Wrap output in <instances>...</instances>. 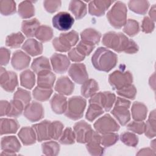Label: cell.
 Instances as JSON below:
<instances>
[{"instance_id": "6da1fadb", "label": "cell", "mask_w": 156, "mask_h": 156, "mask_svg": "<svg viewBox=\"0 0 156 156\" xmlns=\"http://www.w3.org/2000/svg\"><path fill=\"white\" fill-rule=\"evenodd\" d=\"M102 42L107 48L112 49L117 52L135 54L139 49L138 46L133 40L129 39L121 32H108L105 33L102 37Z\"/></svg>"}, {"instance_id": "7a4b0ae2", "label": "cell", "mask_w": 156, "mask_h": 156, "mask_svg": "<svg viewBox=\"0 0 156 156\" xmlns=\"http://www.w3.org/2000/svg\"><path fill=\"white\" fill-rule=\"evenodd\" d=\"M117 62V55L103 47L98 48L91 57L93 66L96 69L101 71L109 72L116 65Z\"/></svg>"}, {"instance_id": "3957f363", "label": "cell", "mask_w": 156, "mask_h": 156, "mask_svg": "<svg viewBox=\"0 0 156 156\" xmlns=\"http://www.w3.org/2000/svg\"><path fill=\"white\" fill-rule=\"evenodd\" d=\"M127 7L121 1H117L107 13L108 22L113 27L120 29L127 21Z\"/></svg>"}, {"instance_id": "277c9868", "label": "cell", "mask_w": 156, "mask_h": 156, "mask_svg": "<svg viewBox=\"0 0 156 156\" xmlns=\"http://www.w3.org/2000/svg\"><path fill=\"white\" fill-rule=\"evenodd\" d=\"M78 41V33L75 30H71L67 33H62L59 37L54 38L52 45L57 51L65 52L69 51L71 48L77 44Z\"/></svg>"}, {"instance_id": "5b68a950", "label": "cell", "mask_w": 156, "mask_h": 156, "mask_svg": "<svg viewBox=\"0 0 156 156\" xmlns=\"http://www.w3.org/2000/svg\"><path fill=\"white\" fill-rule=\"evenodd\" d=\"M87 105L86 100L80 96H73L67 102L65 116L73 120H77L83 115Z\"/></svg>"}, {"instance_id": "8992f818", "label": "cell", "mask_w": 156, "mask_h": 156, "mask_svg": "<svg viewBox=\"0 0 156 156\" xmlns=\"http://www.w3.org/2000/svg\"><path fill=\"white\" fill-rule=\"evenodd\" d=\"M115 102L111 113L121 125L125 126L130 120V113L129 110L130 102L126 99L118 97Z\"/></svg>"}, {"instance_id": "52a82bcc", "label": "cell", "mask_w": 156, "mask_h": 156, "mask_svg": "<svg viewBox=\"0 0 156 156\" xmlns=\"http://www.w3.org/2000/svg\"><path fill=\"white\" fill-rule=\"evenodd\" d=\"M108 82L113 89L118 90L132 84L133 76L129 71L116 70L109 75Z\"/></svg>"}, {"instance_id": "ba28073f", "label": "cell", "mask_w": 156, "mask_h": 156, "mask_svg": "<svg viewBox=\"0 0 156 156\" xmlns=\"http://www.w3.org/2000/svg\"><path fill=\"white\" fill-rule=\"evenodd\" d=\"M94 127L99 133L104 134L117 132L119 129V125L109 114H106L94 122Z\"/></svg>"}, {"instance_id": "9c48e42d", "label": "cell", "mask_w": 156, "mask_h": 156, "mask_svg": "<svg viewBox=\"0 0 156 156\" xmlns=\"http://www.w3.org/2000/svg\"><path fill=\"white\" fill-rule=\"evenodd\" d=\"M116 100V96L110 91L96 93L91 97L89 102L101 107L104 111L108 112L112 108Z\"/></svg>"}, {"instance_id": "30bf717a", "label": "cell", "mask_w": 156, "mask_h": 156, "mask_svg": "<svg viewBox=\"0 0 156 156\" xmlns=\"http://www.w3.org/2000/svg\"><path fill=\"white\" fill-rule=\"evenodd\" d=\"M0 84L3 90L13 92L18 85L17 75L13 71H7L3 67L0 70Z\"/></svg>"}, {"instance_id": "8fae6325", "label": "cell", "mask_w": 156, "mask_h": 156, "mask_svg": "<svg viewBox=\"0 0 156 156\" xmlns=\"http://www.w3.org/2000/svg\"><path fill=\"white\" fill-rule=\"evenodd\" d=\"M54 27L59 30H68L71 28L74 19L66 12H60L53 16L52 20Z\"/></svg>"}, {"instance_id": "7c38bea8", "label": "cell", "mask_w": 156, "mask_h": 156, "mask_svg": "<svg viewBox=\"0 0 156 156\" xmlns=\"http://www.w3.org/2000/svg\"><path fill=\"white\" fill-rule=\"evenodd\" d=\"M24 116L31 122H36L44 116V109L41 104L37 102H32L26 106L24 109Z\"/></svg>"}, {"instance_id": "4fadbf2b", "label": "cell", "mask_w": 156, "mask_h": 156, "mask_svg": "<svg viewBox=\"0 0 156 156\" xmlns=\"http://www.w3.org/2000/svg\"><path fill=\"white\" fill-rule=\"evenodd\" d=\"M68 74L72 80L78 84H83L88 79L86 66L83 63L72 64L69 68Z\"/></svg>"}, {"instance_id": "5bb4252c", "label": "cell", "mask_w": 156, "mask_h": 156, "mask_svg": "<svg viewBox=\"0 0 156 156\" xmlns=\"http://www.w3.org/2000/svg\"><path fill=\"white\" fill-rule=\"evenodd\" d=\"M2 155H16L21 149V144L15 136H5L1 138Z\"/></svg>"}, {"instance_id": "9a60e30c", "label": "cell", "mask_w": 156, "mask_h": 156, "mask_svg": "<svg viewBox=\"0 0 156 156\" xmlns=\"http://www.w3.org/2000/svg\"><path fill=\"white\" fill-rule=\"evenodd\" d=\"M51 62L54 71L58 74L65 73L70 65L69 59L66 55L57 53L51 56Z\"/></svg>"}, {"instance_id": "2e32d148", "label": "cell", "mask_w": 156, "mask_h": 156, "mask_svg": "<svg viewBox=\"0 0 156 156\" xmlns=\"http://www.w3.org/2000/svg\"><path fill=\"white\" fill-rule=\"evenodd\" d=\"M113 2V1H91L88 4V12L91 15L101 16Z\"/></svg>"}, {"instance_id": "e0dca14e", "label": "cell", "mask_w": 156, "mask_h": 156, "mask_svg": "<svg viewBox=\"0 0 156 156\" xmlns=\"http://www.w3.org/2000/svg\"><path fill=\"white\" fill-rule=\"evenodd\" d=\"M30 57L21 50L16 51L12 55L11 63L16 70H22L29 66Z\"/></svg>"}, {"instance_id": "ac0fdd59", "label": "cell", "mask_w": 156, "mask_h": 156, "mask_svg": "<svg viewBox=\"0 0 156 156\" xmlns=\"http://www.w3.org/2000/svg\"><path fill=\"white\" fill-rule=\"evenodd\" d=\"M50 124L51 121H43L39 123L32 125L38 141H43L51 140L50 138Z\"/></svg>"}, {"instance_id": "d6986e66", "label": "cell", "mask_w": 156, "mask_h": 156, "mask_svg": "<svg viewBox=\"0 0 156 156\" xmlns=\"http://www.w3.org/2000/svg\"><path fill=\"white\" fill-rule=\"evenodd\" d=\"M74 90V84L67 76L58 78L55 85V90L62 95H70Z\"/></svg>"}, {"instance_id": "ffe728a7", "label": "cell", "mask_w": 156, "mask_h": 156, "mask_svg": "<svg viewBox=\"0 0 156 156\" xmlns=\"http://www.w3.org/2000/svg\"><path fill=\"white\" fill-rule=\"evenodd\" d=\"M67 99L60 94H55L51 99L50 104L52 111L56 114H62L65 112L67 107Z\"/></svg>"}, {"instance_id": "44dd1931", "label": "cell", "mask_w": 156, "mask_h": 156, "mask_svg": "<svg viewBox=\"0 0 156 156\" xmlns=\"http://www.w3.org/2000/svg\"><path fill=\"white\" fill-rule=\"evenodd\" d=\"M73 129L76 141L80 143H85L86 136L91 129V126L85 121H80L74 124Z\"/></svg>"}, {"instance_id": "7402d4cb", "label": "cell", "mask_w": 156, "mask_h": 156, "mask_svg": "<svg viewBox=\"0 0 156 156\" xmlns=\"http://www.w3.org/2000/svg\"><path fill=\"white\" fill-rule=\"evenodd\" d=\"M22 49L31 56H37L43 52V44L34 38L27 39L23 44Z\"/></svg>"}, {"instance_id": "603a6c76", "label": "cell", "mask_w": 156, "mask_h": 156, "mask_svg": "<svg viewBox=\"0 0 156 156\" xmlns=\"http://www.w3.org/2000/svg\"><path fill=\"white\" fill-rule=\"evenodd\" d=\"M20 127L17 120L15 119L1 118L0 120V133L4 134L15 133Z\"/></svg>"}, {"instance_id": "cb8c5ba5", "label": "cell", "mask_w": 156, "mask_h": 156, "mask_svg": "<svg viewBox=\"0 0 156 156\" xmlns=\"http://www.w3.org/2000/svg\"><path fill=\"white\" fill-rule=\"evenodd\" d=\"M55 80V75L51 71H42L37 74L38 87L45 88H52Z\"/></svg>"}, {"instance_id": "d4e9b609", "label": "cell", "mask_w": 156, "mask_h": 156, "mask_svg": "<svg viewBox=\"0 0 156 156\" xmlns=\"http://www.w3.org/2000/svg\"><path fill=\"white\" fill-rule=\"evenodd\" d=\"M18 135L23 144L26 146L34 144L37 140L35 132L32 127H24L21 128Z\"/></svg>"}, {"instance_id": "484cf974", "label": "cell", "mask_w": 156, "mask_h": 156, "mask_svg": "<svg viewBox=\"0 0 156 156\" xmlns=\"http://www.w3.org/2000/svg\"><path fill=\"white\" fill-rule=\"evenodd\" d=\"M40 23L37 18L24 20L21 24V30L23 34L28 38L35 36V33L40 26Z\"/></svg>"}, {"instance_id": "4316f807", "label": "cell", "mask_w": 156, "mask_h": 156, "mask_svg": "<svg viewBox=\"0 0 156 156\" xmlns=\"http://www.w3.org/2000/svg\"><path fill=\"white\" fill-rule=\"evenodd\" d=\"M69 10L74 15L76 20H80L87 14V6L83 1H71L69 4Z\"/></svg>"}, {"instance_id": "83f0119b", "label": "cell", "mask_w": 156, "mask_h": 156, "mask_svg": "<svg viewBox=\"0 0 156 156\" xmlns=\"http://www.w3.org/2000/svg\"><path fill=\"white\" fill-rule=\"evenodd\" d=\"M82 41L96 45L98 44L101 38V34L93 28H87L80 33Z\"/></svg>"}, {"instance_id": "f1b7e54d", "label": "cell", "mask_w": 156, "mask_h": 156, "mask_svg": "<svg viewBox=\"0 0 156 156\" xmlns=\"http://www.w3.org/2000/svg\"><path fill=\"white\" fill-rule=\"evenodd\" d=\"M131 112L132 116L135 121H143L146 118L147 108L142 102H135L132 105Z\"/></svg>"}, {"instance_id": "f546056e", "label": "cell", "mask_w": 156, "mask_h": 156, "mask_svg": "<svg viewBox=\"0 0 156 156\" xmlns=\"http://www.w3.org/2000/svg\"><path fill=\"white\" fill-rule=\"evenodd\" d=\"M99 85L98 82L93 79L86 80L81 87V94L85 98H88L95 94L99 90Z\"/></svg>"}, {"instance_id": "4dcf8cb0", "label": "cell", "mask_w": 156, "mask_h": 156, "mask_svg": "<svg viewBox=\"0 0 156 156\" xmlns=\"http://www.w3.org/2000/svg\"><path fill=\"white\" fill-rule=\"evenodd\" d=\"M31 68L33 71L37 74L42 71L51 70V66L49 59L44 56H41L35 58L31 65Z\"/></svg>"}, {"instance_id": "1f68e13d", "label": "cell", "mask_w": 156, "mask_h": 156, "mask_svg": "<svg viewBox=\"0 0 156 156\" xmlns=\"http://www.w3.org/2000/svg\"><path fill=\"white\" fill-rule=\"evenodd\" d=\"M18 13L19 16L23 19L30 18L33 16L35 14L33 2L30 1H22L18 5Z\"/></svg>"}, {"instance_id": "d6a6232c", "label": "cell", "mask_w": 156, "mask_h": 156, "mask_svg": "<svg viewBox=\"0 0 156 156\" xmlns=\"http://www.w3.org/2000/svg\"><path fill=\"white\" fill-rule=\"evenodd\" d=\"M128 6L133 12L140 15H145L149 9V2L147 1L132 0L128 2Z\"/></svg>"}, {"instance_id": "836d02e7", "label": "cell", "mask_w": 156, "mask_h": 156, "mask_svg": "<svg viewBox=\"0 0 156 156\" xmlns=\"http://www.w3.org/2000/svg\"><path fill=\"white\" fill-rule=\"evenodd\" d=\"M21 85L27 89H32L35 83V76L33 71L26 69L20 74Z\"/></svg>"}, {"instance_id": "e575fe53", "label": "cell", "mask_w": 156, "mask_h": 156, "mask_svg": "<svg viewBox=\"0 0 156 156\" xmlns=\"http://www.w3.org/2000/svg\"><path fill=\"white\" fill-rule=\"evenodd\" d=\"M155 110H154L150 113L149 118L145 123L144 133L147 138H152L155 136Z\"/></svg>"}, {"instance_id": "d590c367", "label": "cell", "mask_w": 156, "mask_h": 156, "mask_svg": "<svg viewBox=\"0 0 156 156\" xmlns=\"http://www.w3.org/2000/svg\"><path fill=\"white\" fill-rule=\"evenodd\" d=\"M35 37L41 42H47L52 38L53 30L49 26L42 25L37 29Z\"/></svg>"}, {"instance_id": "8d00e7d4", "label": "cell", "mask_w": 156, "mask_h": 156, "mask_svg": "<svg viewBox=\"0 0 156 156\" xmlns=\"http://www.w3.org/2000/svg\"><path fill=\"white\" fill-rule=\"evenodd\" d=\"M24 39V36L21 32L12 33L6 37L5 44L11 48H17L21 46Z\"/></svg>"}, {"instance_id": "74e56055", "label": "cell", "mask_w": 156, "mask_h": 156, "mask_svg": "<svg viewBox=\"0 0 156 156\" xmlns=\"http://www.w3.org/2000/svg\"><path fill=\"white\" fill-rule=\"evenodd\" d=\"M24 107V105L21 101L13 99L10 102L9 111L6 116L9 117L17 118L22 114Z\"/></svg>"}, {"instance_id": "f35d334b", "label": "cell", "mask_w": 156, "mask_h": 156, "mask_svg": "<svg viewBox=\"0 0 156 156\" xmlns=\"http://www.w3.org/2000/svg\"><path fill=\"white\" fill-rule=\"evenodd\" d=\"M43 154L46 155H57L60 151V145L54 141H49L43 143L41 144Z\"/></svg>"}, {"instance_id": "ab89813d", "label": "cell", "mask_w": 156, "mask_h": 156, "mask_svg": "<svg viewBox=\"0 0 156 156\" xmlns=\"http://www.w3.org/2000/svg\"><path fill=\"white\" fill-rule=\"evenodd\" d=\"M52 93V88H45L40 87H36L33 90V96L34 99L39 101H46L51 97Z\"/></svg>"}, {"instance_id": "60d3db41", "label": "cell", "mask_w": 156, "mask_h": 156, "mask_svg": "<svg viewBox=\"0 0 156 156\" xmlns=\"http://www.w3.org/2000/svg\"><path fill=\"white\" fill-rule=\"evenodd\" d=\"M0 12L2 15H12L16 13V3L13 1H0Z\"/></svg>"}, {"instance_id": "b9f144b4", "label": "cell", "mask_w": 156, "mask_h": 156, "mask_svg": "<svg viewBox=\"0 0 156 156\" xmlns=\"http://www.w3.org/2000/svg\"><path fill=\"white\" fill-rule=\"evenodd\" d=\"M104 112V109L99 105L94 104H90L85 115V118L88 121L91 122L101 115Z\"/></svg>"}, {"instance_id": "7bdbcfd3", "label": "cell", "mask_w": 156, "mask_h": 156, "mask_svg": "<svg viewBox=\"0 0 156 156\" xmlns=\"http://www.w3.org/2000/svg\"><path fill=\"white\" fill-rule=\"evenodd\" d=\"M123 31L130 37L136 35L140 31L138 22L133 19H129L124 26Z\"/></svg>"}, {"instance_id": "ee69618b", "label": "cell", "mask_w": 156, "mask_h": 156, "mask_svg": "<svg viewBox=\"0 0 156 156\" xmlns=\"http://www.w3.org/2000/svg\"><path fill=\"white\" fill-rule=\"evenodd\" d=\"M58 140L60 143L62 144L68 145L74 144L76 141V135L74 130L71 127L66 128L62 132Z\"/></svg>"}, {"instance_id": "f6af8a7d", "label": "cell", "mask_w": 156, "mask_h": 156, "mask_svg": "<svg viewBox=\"0 0 156 156\" xmlns=\"http://www.w3.org/2000/svg\"><path fill=\"white\" fill-rule=\"evenodd\" d=\"M63 124L58 121L51 122L50 124V138L51 140H57L60 137L63 129Z\"/></svg>"}, {"instance_id": "bcb514c9", "label": "cell", "mask_w": 156, "mask_h": 156, "mask_svg": "<svg viewBox=\"0 0 156 156\" xmlns=\"http://www.w3.org/2000/svg\"><path fill=\"white\" fill-rule=\"evenodd\" d=\"M119 140V135L116 133L111 132L101 135V144L104 147H110L115 144Z\"/></svg>"}, {"instance_id": "7dc6e473", "label": "cell", "mask_w": 156, "mask_h": 156, "mask_svg": "<svg viewBox=\"0 0 156 156\" xmlns=\"http://www.w3.org/2000/svg\"><path fill=\"white\" fill-rule=\"evenodd\" d=\"M121 141L126 145L130 147H135L138 143V136L129 132H126L121 134L120 135Z\"/></svg>"}, {"instance_id": "c3c4849f", "label": "cell", "mask_w": 156, "mask_h": 156, "mask_svg": "<svg viewBox=\"0 0 156 156\" xmlns=\"http://www.w3.org/2000/svg\"><path fill=\"white\" fill-rule=\"evenodd\" d=\"M13 99L21 101L25 107L29 104L31 100V94L29 91L19 88L15 93Z\"/></svg>"}, {"instance_id": "681fc988", "label": "cell", "mask_w": 156, "mask_h": 156, "mask_svg": "<svg viewBox=\"0 0 156 156\" xmlns=\"http://www.w3.org/2000/svg\"><path fill=\"white\" fill-rule=\"evenodd\" d=\"M116 93L118 95L122 97L130 99H134L136 94V89L133 85L130 84L120 90H116Z\"/></svg>"}, {"instance_id": "f907efd6", "label": "cell", "mask_w": 156, "mask_h": 156, "mask_svg": "<svg viewBox=\"0 0 156 156\" xmlns=\"http://www.w3.org/2000/svg\"><path fill=\"white\" fill-rule=\"evenodd\" d=\"M86 147L91 155H102L104 153V148L100 143H86Z\"/></svg>"}, {"instance_id": "816d5d0a", "label": "cell", "mask_w": 156, "mask_h": 156, "mask_svg": "<svg viewBox=\"0 0 156 156\" xmlns=\"http://www.w3.org/2000/svg\"><path fill=\"white\" fill-rule=\"evenodd\" d=\"M144 127L145 123L143 121H133L127 126L128 130L140 135L144 133Z\"/></svg>"}, {"instance_id": "f5cc1de1", "label": "cell", "mask_w": 156, "mask_h": 156, "mask_svg": "<svg viewBox=\"0 0 156 156\" xmlns=\"http://www.w3.org/2000/svg\"><path fill=\"white\" fill-rule=\"evenodd\" d=\"M76 48L82 55L84 56H87L89 55L94 49L95 45L81 40L79 41Z\"/></svg>"}, {"instance_id": "db71d44e", "label": "cell", "mask_w": 156, "mask_h": 156, "mask_svg": "<svg viewBox=\"0 0 156 156\" xmlns=\"http://www.w3.org/2000/svg\"><path fill=\"white\" fill-rule=\"evenodd\" d=\"M62 2L56 0H46L43 2V6L45 10L51 13L57 12L61 7Z\"/></svg>"}, {"instance_id": "11a10c76", "label": "cell", "mask_w": 156, "mask_h": 156, "mask_svg": "<svg viewBox=\"0 0 156 156\" xmlns=\"http://www.w3.org/2000/svg\"><path fill=\"white\" fill-rule=\"evenodd\" d=\"M155 28L154 22L148 16H145L142 21L141 29L142 31L146 34L151 33Z\"/></svg>"}, {"instance_id": "9f6ffc18", "label": "cell", "mask_w": 156, "mask_h": 156, "mask_svg": "<svg viewBox=\"0 0 156 156\" xmlns=\"http://www.w3.org/2000/svg\"><path fill=\"white\" fill-rule=\"evenodd\" d=\"M85 56L82 55L76 48H73L68 52V58L74 62H80L84 60Z\"/></svg>"}, {"instance_id": "6f0895ef", "label": "cell", "mask_w": 156, "mask_h": 156, "mask_svg": "<svg viewBox=\"0 0 156 156\" xmlns=\"http://www.w3.org/2000/svg\"><path fill=\"white\" fill-rule=\"evenodd\" d=\"M10 57V51L5 48L2 47L0 49V63L1 66L7 65Z\"/></svg>"}, {"instance_id": "680465c9", "label": "cell", "mask_w": 156, "mask_h": 156, "mask_svg": "<svg viewBox=\"0 0 156 156\" xmlns=\"http://www.w3.org/2000/svg\"><path fill=\"white\" fill-rule=\"evenodd\" d=\"M9 104H10V102H9L7 101H4V100L1 101V102H0V115H1V116L7 115V112L9 111Z\"/></svg>"}, {"instance_id": "91938a15", "label": "cell", "mask_w": 156, "mask_h": 156, "mask_svg": "<svg viewBox=\"0 0 156 156\" xmlns=\"http://www.w3.org/2000/svg\"><path fill=\"white\" fill-rule=\"evenodd\" d=\"M155 151L152 149H150V148H143V149H141L139 151V152L136 154V155H155Z\"/></svg>"}, {"instance_id": "94428289", "label": "cell", "mask_w": 156, "mask_h": 156, "mask_svg": "<svg viewBox=\"0 0 156 156\" xmlns=\"http://www.w3.org/2000/svg\"><path fill=\"white\" fill-rule=\"evenodd\" d=\"M149 16H150V18L154 22L156 20V15H155V5L154 4L150 10H149Z\"/></svg>"}, {"instance_id": "6125c7cd", "label": "cell", "mask_w": 156, "mask_h": 156, "mask_svg": "<svg viewBox=\"0 0 156 156\" xmlns=\"http://www.w3.org/2000/svg\"><path fill=\"white\" fill-rule=\"evenodd\" d=\"M155 74L154 73L152 76H151L149 79V84L151 88H153V90H155Z\"/></svg>"}, {"instance_id": "be15d7a7", "label": "cell", "mask_w": 156, "mask_h": 156, "mask_svg": "<svg viewBox=\"0 0 156 156\" xmlns=\"http://www.w3.org/2000/svg\"><path fill=\"white\" fill-rule=\"evenodd\" d=\"M151 146L152 147L153 150L155 151V140H153V141L151 143Z\"/></svg>"}]
</instances>
